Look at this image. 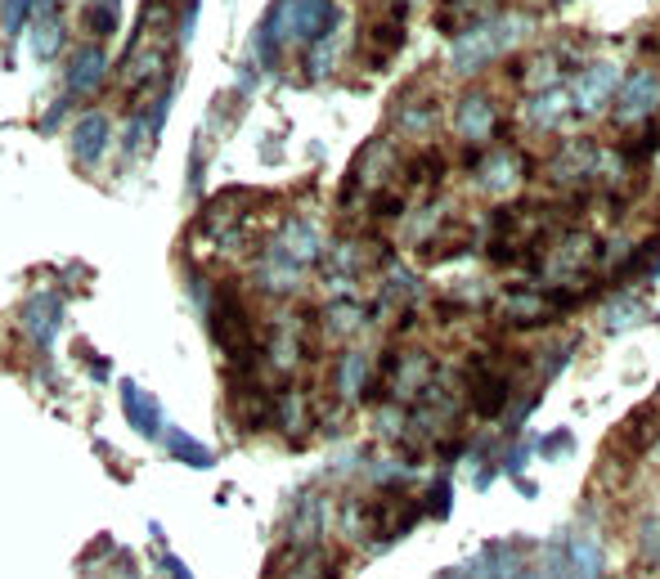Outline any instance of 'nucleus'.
Listing matches in <instances>:
<instances>
[{"mask_svg": "<svg viewBox=\"0 0 660 579\" xmlns=\"http://www.w3.org/2000/svg\"><path fill=\"white\" fill-rule=\"evenodd\" d=\"M333 28H338V6H333V0H274L266 23H261V50L270 54L274 46L323 41Z\"/></svg>", "mask_w": 660, "mask_h": 579, "instance_id": "nucleus-1", "label": "nucleus"}, {"mask_svg": "<svg viewBox=\"0 0 660 579\" xmlns=\"http://www.w3.org/2000/svg\"><path fill=\"white\" fill-rule=\"evenodd\" d=\"M211 332L220 341V351L230 356V369L234 373H252L257 369V328H252V315H248V306H243V297L234 288H220L216 292Z\"/></svg>", "mask_w": 660, "mask_h": 579, "instance_id": "nucleus-2", "label": "nucleus"}, {"mask_svg": "<svg viewBox=\"0 0 660 579\" xmlns=\"http://www.w3.org/2000/svg\"><path fill=\"white\" fill-rule=\"evenodd\" d=\"M521 32H526L521 19H490V23H481V28L463 32V37H454L450 59H454L459 72H481V68H486L490 59H499Z\"/></svg>", "mask_w": 660, "mask_h": 579, "instance_id": "nucleus-3", "label": "nucleus"}, {"mask_svg": "<svg viewBox=\"0 0 660 579\" xmlns=\"http://www.w3.org/2000/svg\"><path fill=\"white\" fill-rule=\"evenodd\" d=\"M404 32H409V10L404 6H378L360 32V46L369 54V68H387L400 46H404Z\"/></svg>", "mask_w": 660, "mask_h": 579, "instance_id": "nucleus-4", "label": "nucleus"}, {"mask_svg": "<svg viewBox=\"0 0 660 579\" xmlns=\"http://www.w3.org/2000/svg\"><path fill=\"white\" fill-rule=\"evenodd\" d=\"M656 108H660V72L642 68V72H633L629 81H620V90H616V122H620V127H642V122H651Z\"/></svg>", "mask_w": 660, "mask_h": 579, "instance_id": "nucleus-5", "label": "nucleus"}, {"mask_svg": "<svg viewBox=\"0 0 660 579\" xmlns=\"http://www.w3.org/2000/svg\"><path fill=\"white\" fill-rule=\"evenodd\" d=\"M616 90H620V68L611 59H598L571 81V103H576V112H584V118H598V112L616 99Z\"/></svg>", "mask_w": 660, "mask_h": 579, "instance_id": "nucleus-6", "label": "nucleus"}, {"mask_svg": "<svg viewBox=\"0 0 660 579\" xmlns=\"http://www.w3.org/2000/svg\"><path fill=\"white\" fill-rule=\"evenodd\" d=\"M468 391H472V409L481 418H499L508 409V396H512V378L503 369H494L490 360H472L468 369Z\"/></svg>", "mask_w": 660, "mask_h": 579, "instance_id": "nucleus-7", "label": "nucleus"}, {"mask_svg": "<svg viewBox=\"0 0 660 579\" xmlns=\"http://www.w3.org/2000/svg\"><path fill=\"white\" fill-rule=\"evenodd\" d=\"M598 257H602V243H598L593 234H567V239L558 243V252H553V266H548V274L562 279V283L589 279V270H593Z\"/></svg>", "mask_w": 660, "mask_h": 579, "instance_id": "nucleus-8", "label": "nucleus"}, {"mask_svg": "<svg viewBox=\"0 0 660 579\" xmlns=\"http://www.w3.org/2000/svg\"><path fill=\"white\" fill-rule=\"evenodd\" d=\"M490 19H499L494 0H440V14H436L440 32H454V37H463V32H472V28L490 23Z\"/></svg>", "mask_w": 660, "mask_h": 579, "instance_id": "nucleus-9", "label": "nucleus"}, {"mask_svg": "<svg viewBox=\"0 0 660 579\" xmlns=\"http://www.w3.org/2000/svg\"><path fill=\"white\" fill-rule=\"evenodd\" d=\"M490 127H494V103H490V94H481V90L463 94L459 108H454V131H459L463 140H486Z\"/></svg>", "mask_w": 660, "mask_h": 579, "instance_id": "nucleus-10", "label": "nucleus"}, {"mask_svg": "<svg viewBox=\"0 0 660 579\" xmlns=\"http://www.w3.org/2000/svg\"><path fill=\"white\" fill-rule=\"evenodd\" d=\"M72 153L86 167H94L108 153V118H103V112H86V118L72 127Z\"/></svg>", "mask_w": 660, "mask_h": 579, "instance_id": "nucleus-11", "label": "nucleus"}, {"mask_svg": "<svg viewBox=\"0 0 660 579\" xmlns=\"http://www.w3.org/2000/svg\"><path fill=\"white\" fill-rule=\"evenodd\" d=\"M103 77H108L103 50H99V46H81L77 59H72V68H68V90H72V94H94V90L103 86Z\"/></svg>", "mask_w": 660, "mask_h": 579, "instance_id": "nucleus-12", "label": "nucleus"}, {"mask_svg": "<svg viewBox=\"0 0 660 579\" xmlns=\"http://www.w3.org/2000/svg\"><path fill=\"white\" fill-rule=\"evenodd\" d=\"M122 409L140 436H162V405L149 391H140L136 382H122Z\"/></svg>", "mask_w": 660, "mask_h": 579, "instance_id": "nucleus-13", "label": "nucleus"}, {"mask_svg": "<svg viewBox=\"0 0 660 579\" xmlns=\"http://www.w3.org/2000/svg\"><path fill=\"white\" fill-rule=\"evenodd\" d=\"M59 319H63V301H59L54 292H37V297L28 301V310H23V323H28V332H32L41 346L54 341Z\"/></svg>", "mask_w": 660, "mask_h": 579, "instance_id": "nucleus-14", "label": "nucleus"}, {"mask_svg": "<svg viewBox=\"0 0 660 579\" xmlns=\"http://www.w3.org/2000/svg\"><path fill=\"white\" fill-rule=\"evenodd\" d=\"M481 184L494 193H517L521 189V162L512 153H490L481 162Z\"/></svg>", "mask_w": 660, "mask_h": 579, "instance_id": "nucleus-15", "label": "nucleus"}, {"mask_svg": "<svg viewBox=\"0 0 660 579\" xmlns=\"http://www.w3.org/2000/svg\"><path fill=\"white\" fill-rule=\"evenodd\" d=\"M503 310H508V323H543V319H553V310H558V297H539V292H512Z\"/></svg>", "mask_w": 660, "mask_h": 579, "instance_id": "nucleus-16", "label": "nucleus"}, {"mask_svg": "<svg viewBox=\"0 0 660 579\" xmlns=\"http://www.w3.org/2000/svg\"><path fill=\"white\" fill-rule=\"evenodd\" d=\"M656 431H660V427H656V405H642L638 413H629V418L620 422L616 440H620V445H629L633 453H642V449L656 440Z\"/></svg>", "mask_w": 660, "mask_h": 579, "instance_id": "nucleus-17", "label": "nucleus"}, {"mask_svg": "<svg viewBox=\"0 0 660 579\" xmlns=\"http://www.w3.org/2000/svg\"><path fill=\"white\" fill-rule=\"evenodd\" d=\"M526 86L530 90H539V94H548V90H558V81H562V59L553 54V50H543V54H530L526 59Z\"/></svg>", "mask_w": 660, "mask_h": 579, "instance_id": "nucleus-18", "label": "nucleus"}, {"mask_svg": "<svg viewBox=\"0 0 660 579\" xmlns=\"http://www.w3.org/2000/svg\"><path fill=\"white\" fill-rule=\"evenodd\" d=\"M283 579H333V570L319 548H292V566L283 570Z\"/></svg>", "mask_w": 660, "mask_h": 579, "instance_id": "nucleus-19", "label": "nucleus"}, {"mask_svg": "<svg viewBox=\"0 0 660 579\" xmlns=\"http://www.w3.org/2000/svg\"><path fill=\"white\" fill-rule=\"evenodd\" d=\"M396 127L409 136H427L436 127V108L431 103H400L396 108Z\"/></svg>", "mask_w": 660, "mask_h": 579, "instance_id": "nucleus-20", "label": "nucleus"}, {"mask_svg": "<svg viewBox=\"0 0 660 579\" xmlns=\"http://www.w3.org/2000/svg\"><path fill=\"white\" fill-rule=\"evenodd\" d=\"M167 449H171L180 462H189V468H211V462H216V458H211V449H207V445H198V440H193V436H184V431H171V436H167Z\"/></svg>", "mask_w": 660, "mask_h": 579, "instance_id": "nucleus-21", "label": "nucleus"}, {"mask_svg": "<svg viewBox=\"0 0 660 579\" xmlns=\"http://www.w3.org/2000/svg\"><path fill=\"white\" fill-rule=\"evenodd\" d=\"M567 94L562 90H548V94H539L534 103H530V122L534 127H558V112H567Z\"/></svg>", "mask_w": 660, "mask_h": 579, "instance_id": "nucleus-22", "label": "nucleus"}, {"mask_svg": "<svg viewBox=\"0 0 660 579\" xmlns=\"http://www.w3.org/2000/svg\"><path fill=\"white\" fill-rule=\"evenodd\" d=\"M454 486H450V477H436L431 481V490H427V503H422V512L427 517H436V521H446L450 517V508H454Z\"/></svg>", "mask_w": 660, "mask_h": 579, "instance_id": "nucleus-23", "label": "nucleus"}, {"mask_svg": "<svg viewBox=\"0 0 660 579\" xmlns=\"http://www.w3.org/2000/svg\"><path fill=\"white\" fill-rule=\"evenodd\" d=\"M63 46V23L54 14H41V28H37V59H54Z\"/></svg>", "mask_w": 660, "mask_h": 579, "instance_id": "nucleus-24", "label": "nucleus"}, {"mask_svg": "<svg viewBox=\"0 0 660 579\" xmlns=\"http://www.w3.org/2000/svg\"><path fill=\"white\" fill-rule=\"evenodd\" d=\"M638 552H642V561H647V566H656V570H660V512L642 521V530H638Z\"/></svg>", "mask_w": 660, "mask_h": 579, "instance_id": "nucleus-25", "label": "nucleus"}, {"mask_svg": "<svg viewBox=\"0 0 660 579\" xmlns=\"http://www.w3.org/2000/svg\"><path fill=\"white\" fill-rule=\"evenodd\" d=\"M364 378H369V360H364L360 351H351V356L342 360V391H347V396H360V391H364Z\"/></svg>", "mask_w": 660, "mask_h": 579, "instance_id": "nucleus-26", "label": "nucleus"}, {"mask_svg": "<svg viewBox=\"0 0 660 579\" xmlns=\"http://www.w3.org/2000/svg\"><path fill=\"white\" fill-rule=\"evenodd\" d=\"M360 306H347V301H338L333 310H328V332H351V328H360Z\"/></svg>", "mask_w": 660, "mask_h": 579, "instance_id": "nucleus-27", "label": "nucleus"}, {"mask_svg": "<svg viewBox=\"0 0 660 579\" xmlns=\"http://www.w3.org/2000/svg\"><path fill=\"white\" fill-rule=\"evenodd\" d=\"M28 10H32V0H6V14H0V23H6V37H19L23 32Z\"/></svg>", "mask_w": 660, "mask_h": 579, "instance_id": "nucleus-28", "label": "nucleus"}, {"mask_svg": "<svg viewBox=\"0 0 660 579\" xmlns=\"http://www.w3.org/2000/svg\"><path fill=\"white\" fill-rule=\"evenodd\" d=\"M576 449V436L571 431H553L543 440V458H558V453H571Z\"/></svg>", "mask_w": 660, "mask_h": 579, "instance_id": "nucleus-29", "label": "nucleus"}, {"mask_svg": "<svg viewBox=\"0 0 660 579\" xmlns=\"http://www.w3.org/2000/svg\"><path fill=\"white\" fill-rule=\"evenodd\" d=\"M638 319H642V306H638V301H624V306L611 315V332H620L624 323H638Z\"/></svg>", "mask_w": 660, "mask_h": 579, "instance_id": "nucleus-30", "label": "nucleus"}, {"mask_svg": "<svg viewBox=\"0 0 660 579\" xmlns=\"http://www.w3.org/2000/svg\"><path fill=\"white\" fill-rule=\"evenodd\" d=\"M162 566H167V570H171V579H193V575H189V566H184V561H180V557H171V552H167V557H162Z\"/></svg>", "mask_w": 660, "mask_h": 579, "instance_id": "nucleus-31", "label": "nucleus"}, {"mask_svg": "<svg viewBox=\"0 0 660 579\" xmlns=\"http://www.w3.org/2000/svg\"><path fill=\"white\" fill-rule=\"evenodd\" d=\"M436 579H472V575H468V566H450L446 575H436Z\"/></svg>", "mask_w": 660, "mask_h": 579, "instance_id": "nucleus-32", "label": "nucleus"}, {"mask_svg": "<svg viewBox=\"0 0 660 579\" xmlns=\"http://www.w3.org/2000/svg\"><path fill=\"white\" fill-rule=\"evenodd\" d=\"M512 579H543V575H539V570H517Z\"/></svg>", "mask_w": 660, "mask_h": 579, "instance_id": "nucleus-33", "label": "nucleus"}]
</instances>
